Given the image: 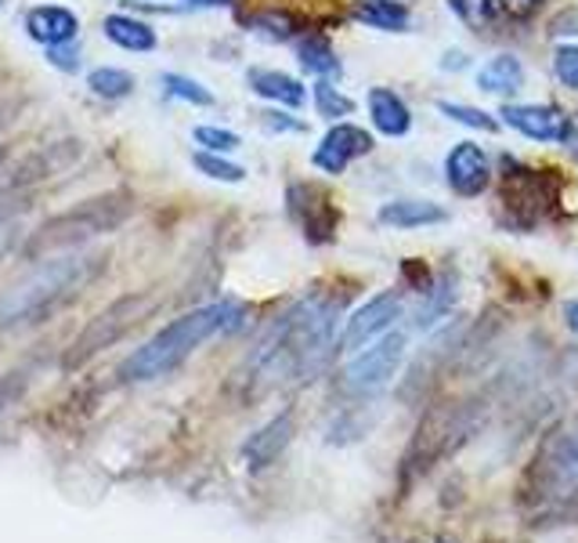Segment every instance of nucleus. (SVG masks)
<instances>
[{"label":"nucleus","instance_id":"nucleus-1","mask_svg":"<svg viewBox=\"0 0 578 543\" xmlns=\"http://www.w3.org/2000/svg\"><path fill=\"white\" fill-rule=\"evenodd\" d=\"M337 316H340V305L326 301V297H308V301H300L282 319V326L275 330L265 351H260V362L282 366V370L293 377L319 373L329 359V351H333Z\"/></svg>","mask_w":578,"mask_h":543},{"label":"nucleus","instance_id":"nucleus-2","mask_svg":"<svg viewBox=\"0 0 578 543\" xmlns=\"http://www.w3.org/2000/svg\"><path fill=\"white\" fill-rule=\"evenodd\" d=\"M239 316H242V308L236 301H217V305H206V308L188 311L182 319H174L167 330H159L153 341L145 348H137L134 356L123 362V380L163 377L167 370H174L177 362H185L203 341H210V337L239 326Z\"/></svg>","mask_w":578,"mask_h":543},{"label":"nucleus","instance_id":"nucleus-3","mask_svg":"<svg viewBox=\"0 0 578 543\" xmlns=\"http://www.w3.org/2000/svg\"><path fill=\"white\" fill-rule=\"evenodd\" d=\"M485 420V406L477 399H463V402H445L434 406L431 413L420 420L416 434H412L409 450L402 457V482H420L426 471H434L445 457H452L474 439V431Z\"/></svg>","mask_w":578,"mask_h":543},{"label":"nucleus","instance_id":"nucleus-4","mask_svg":"<svg viewBox=\"0 0 578 543\" xmlns=\"http://www.w3.org/2000/svg\"><path fill=\"white\" fill-rule=\"evenodd\" d=\"M102 268V257L94 254H69V257H51L40 268H33L19 287L0 301V322H16L25 316H37L40 308L54 305L59 297H69L80 283L91 279Z\"/></svg>","mask_w":578,"mask_h":543},{"label":"nucleus","instance_id":"nucleus-5","mask_svg":"<svg viewBox=\"0 0 578 543\" xmlns=\"http://www.w3.org/2000/svg\"><path fill=\"white\" fill-rule=\"evenodd\" d=\"M568 496H578V420L549 434L525 474V500L531 504H557Z\"/></svg>","mask_w":578,"mask_h":543},{"label":"nucleus","instance_id":"nucleus-6","mask_svg":"<svg viewBox=\"0 0 578 543\" xmlns=\"http://www.w3.org/2000/svg\"><path fill=\"white\" fill-rule=\"evenodd\" d=\"M127 214H131V196H123V193H109V196H99V199H84L76 211L54 217L51 225L40 228L37 247H51V243H69V239L99 236V233H105V228H116Z\"/></svg>","mask_w":578,"mask_h":543},{"label":"nucleus","instance_id":"nucleus-7","mask_svg":"<svg viewBox=\"0 0 578 543\" xmlns=\"http://www.w3.org/2000/svg\"><path fill=\"white\" fill-rule=\"evenodd\" d=\"M405 362V334L380 337L373 348H362L343 370V388L351 396H376L394 380L398 366Z\"/></svg>","mask_w":578,"mask_h":543},{"label":"nucleus","instance_id":"nucleus-8","mask_svg":"<svg viewBox=\"0 0 578 543\" xmlns=\"http://www.w3.org/2000/svg\"><path fill=\"white\" fill-rule=\"evenodd\" d=\"M402 316V297L398 294H380L373 297V301H365L362 308L354 311V316L348 319V326H343L340 334V348L351 351V356H358L369 341H376V337L383 330H391L394 319Z\"/></svg>","mask_w":578,"mask_h":543},{"label":"nucleus","instance_id":"nucleus-9","mask_svg":"<svg viewBox=\"0 0 578 543\" xmlns=\"http://www.w3.org/2000/svg\"><path fill=\"white\" fill-rule=\"evenodd\" d=\"M369 148H373V139H369L362 127L337 124L322 139V145L314 148V167L326 171V174H343L348 171V163L358 160V156H365Z\"/></svg>","mask_w":578,"mask_h":543},{"label":"nucleus","instance_id":"nucleus-10","mask_svg":"<svg viewBox=\"0 0 578 543\" xmlns=\"http://www.w3.org/2000/svg\"><path fill=\"white\" fill-rule=\"evenodd\" d=\"M445 174H448V185L456 188L460 196H481L485 193L488 178H492L485 148L474 145V142L456 145L445 160Z\"/></svg>","mask_w":578,"mask_h":543},{"label":"nucleus","instance_id":"nucleus-11","mask_svg":"<svg viewBox=\"0 0 578 543\" xmlns=\"http://www.w3.org/2000/svg\"><path fill=\"white\" fill-rule=\"evenodd\" d=\"M499 116L514 131H520L525 139H535V142H560L564 120H568V116H560V109H554V105H506Z\"/></svg>","mask_w":578,"mask_h":543},{"label":"nucleus","instance_id":"nucleus-12","mask_svg":"<svg viewBox=\"0 0 578 543\" xmlns=\"http://www.w3.org/2000/svg\"><path fill=\"white\" fill-rule=\"evenodd\" d=\"M25 33H30L37 44L62 48V44H73V40H76L80 19L69 8L44 4V8H33L30 16H25Z\"/></svg>","mask_w":578,"mask_h":543},{"label":"nucleus","instance_id":"nucleus-13","mask_svg":"<svg viewBox=\"0 0 578 543\" xmlns=\"http://www.w3.org/2000/svg\"><path fill=\"white\" fill-rule=\"evenodd\" d=\"M293 439V417L289 413H279L275 420H268L265 428H260L250 442H246V460H250V468H268L275 460L282 457V450Z\"/></svg>","mask_w":578,"mask_h":543},{"label":"nucleus","instance_id":"nucleus-14","mask_svg":"<svg viewBox=\"0 0 578 543\" xmlns=\"http://www.w3.org/2000/svg\"><path fill=\"white\" fill-rule=\"evenodd\" d=\"M380 225L388 228H423V225H437L445 222V211L431 199H394L380 207Z\"/></svg>","mask_w":578,"mask_h":543},{"label":"nucleus","instance_id":"nucleus-15","mask_svg":"<svg viewBox=\"0 0 578 543\" xmlns=\"http://www.w3.org/2000/svg\"><path fill=\"white\" fill-rule=\"evenodd\" d=\"M369 109H373V124L380 134H388V139H402V134L412 127V113L409 105L398 99L394 91L388 88H376L369 94Z\"/></svg>","mask_w":578,"mask_h":543},{"label":"nucleus","instance_id":"nucleus-16","mask_svg":"<svg viewBox=\"0 0 578 543\" xmlns=\"http://www.w3.org/2000/svg\"><path fill=\"white\" fill-rule=\"evenodd\" d=\"M520 84H525V65L517 62V54H495L477 73V88L488 94H517Z\"/></svg>","mask_w":578,"mask_h":543},{"label":"nucleus","instance_id":"nucleus-17","mask_svg":"<svg viewBox=\"0 0 578 543\" xmlns=\"http://www.w3.org/2000/svg\"><path fill=\"white\" fill-rule=\"evenodd\" d=\"M250 88L260 94V99H271V102H282L289 109H300L305 105V88L300 80H293L289 73H275V70H254L250 73Z\"/></svg>","mask_w":578,"mask_h":543},{"label":"nucleus","instance_id":"nucleus-18","mask_svg":"<svg viewBox=\"0 0 578 543\" xmlns=\"http://www.w3.org/2000/svg\"><path fill=\"white\" fill-rule=\"evenodd\" d=\"M354 19L373 25V30H388V33H402L409 25V8L398 4V0H365V4L354 8Z\"/></svg>","mask_w":578,"mask_h":543},{"label":"nucleus","instance_id":"nucleus-19","mask_svg":"<svg viewBox=\"0 0 578 543\" xmlns=\"http://www.w3.org/2000/svg\"><path fill=\"white\" fill-rule=\"evenodd\" d=\"M105 37L113 40L116 48H127V51H153L156 48V33L148 30L145 22H137L131 16H109L105 19Z\"/></svg>","mask_w":578,"mask_h":543},{"label":"nucleus","instance_id":"nucleus-20","mask_svg":"<svg viewBox=\"0 0 578 543\" xmlns=\"http://www.w3.org/2000/svg\"><path fill=\"white\" fill-rule=\"evenodd\" d=\"M87 88L94 94H102V99H127L134 91V76L127 70H113V65H105V70H94L87 76Z\"/></svg>","mask_w":578,"mask_h":543},{"label":"nucleus","instance_id":"nucleus-21","mask_svg":"<svg viewBox=\"0 0 578 543\" xmlns=\"http://www.w3.org/2000/svg\"><path fill=\"white\" fill-rule=\"evenodd\" d=\"M300 62H305V70L311 73H333L337 70V59H333V51H329V44L322 37H308V40H300Z\"/></svg>","mask_w":578,"mask_h":543},{"label":"nucleus","instance_id":"nucleus-22","mask_svg":"<svg viewBox=\"0 0 578 543\" xmlns=\"http://www.w3.org/2000/svg\"><path fill=\"white\" fill-rule=\"evenodd\" d=\"M437 113H445V116L456 120V124H466V127H474V131H495V127H499V124H495V116H488L485 109H477V105L437 102Z\"/></svg>","mask_w":578,"mask_h":543},{"label":"nucleus","instance_id":"nucleus-23","mask_svg":"<svg viewBox=\"0 0 578 543\" xmlns=\"http://www.w3.org/2000/svg\"><path fill=\"white\" fill-rule=\"evenodd\" d=\"M314 105H319V113L329 116V120H340V116H351L354 113V102L348 99V94H340L333 84H322L314 88Z\"/></svg>","mask_w":578,"mask_h":543},{"label":"nucleus","instance_id":"nucleus-24","mask_svg":"<svg viewBox=\"0 0 578 543\" xmlns=\"http://www.w3.org/2000/svg\"><path fill=\"white\" fill-rule=\"evenodd\" d=\"M452 8H456V16L474 25V30H485V25L495 19V11H499V0H452Z\"/></svg>","mask_w":578,"mask_h":543},{"label":"nucleus","instance_id":"nucleus-25","mask_svg":"<svg viewBox=\"0 0 578 543\" xmlns=\"http://www.w3.org/2000/svg\"><path fill=\"white\" fill-rule=\"evenodd\" d=\"M163 84H167V91L174 94V99H185V102H192V105H214V94L206 91L203 84H196L192 76L167 73V76H163Z\"/></svg>","mask_w":578,"mask_h":543},{"label":"nucleus","instance_id":"nucleus-26","mask_svg":"<svg viewBox=\"0 0 578 543\" xmlns=\"http://www.w3.org/2000/svg\"><path fill=\"white\" fill-rule=\"evenodd\" d=\"M196 167L206 174V178H217V182H242L246 171L236 167V163L221 160L217 153H196Z\"/></svg>","mask_w":578,"mask_h":543},{"label":"nucleus","instance_id":"nucleus-27","mask_svg":"<svg viewBox=\"0 0 578 543\" xmlns=\"http://www.w3.org/2000/svg\"><path fill=\"white\" fill-rule=\"evenodd\" d=\"M196 142L206 145V153H231V148H239V134L225 127H196Z\"/></svg>","mask_w":578,"mask_h":543},{"label":"nucleus","instance_id":"nucleus-28","mask_svg":"<svg viewBox=\"0 0 578 543\" xmlns=\"http://www.w3.org/2000/svg\"><path fill=\"white\" fill-rule=\"evenodd\" d=\"M554 73L564 88L578 91V48H557L554 54Z\"/></svg>","mask_w":578,"mask_h":543},{"label":"nucleus","instance_id":"nucleus-29","mask_svg":"<svg viewBox=\"0 0 578 543\" xmlns=\"http://www.w3.org/2000/svg\"><path fill=\"white\" fill-rule=\"evenodd\" d=\"M254 25L260 33H271V37H289L293 33V19L282 16V11H268V16H257Z\"/></svg>","mask_w":578,"mask_h":543},{"label":"nucleus","instance_id":"nucleus-30","mask_svg":"<svg viewBox=\"0 0 578 543\" xmlns=\"http://www.w3.org/2000/svg\"><path fill=\"white\" fill-rule=\"evenodd\" d=\"M499 4L510 11V16H517V19H525V16H531V11H539L546 0H499Z\"/></svg>","mask_w":578,"mask_h":543},{"label":"nucleus","instance_id":"nucleus-31","mask_svg":"<svg viewBox=\"0 0 578 543\" xmlns=\"http://www.w3.org/2000/svg\"><path fill=\"white\" fill-rule=\"evenodd\" d=\"M560 142L578 153V109H575V113H571L568 120H564V134H560Z\"/></svg>","mask_w":578,"mask_h":543},{"label":"nucleus","instance_id":"nucleus-32","mask_svg":"<svg viewBox=\"0 0 578 543\" xmlns=\"http://www.w3.org/2000/svg\"><path fill=\"white\" fill-rule=\"evenodd\" d=\"M51 65H62V70H76V54L69 51L65 44L62 48H51Z\"/></svg>","mask_w":578,"mask_h":543},{"label":"nucleus","instance_id":"nucleus-33","mask_svg":"<svg viewBox=\"0 0 578 543\" xmlns=\"http://www.w3.org/2000/svg\"><path fill=\"white\" fill-rule=\"evenodd\" d=\"M19 113V102H8V99H0V131H4L11 120H16Z\"/></svg>","mask_w":578,"mask_h":543},{"label":"nucleus","instance_id":"nucleus-34","mask_svg":"<svg viewBox=\"0 0 578 543\" xmlns=\"http://www.w3.org/2000/svg\"><path fill=\"white\" fill-rule=\"evenodd\" d=\"M564 319H568V326H571V330L578 334V297H575V301L568 305V311H564Z\"/></svg>","mask_w":578,"mask_h":543},{"label":"nucleus","instance_id":"nucleus-35","mask_svg":"<svg viewBox=\"0 0 578 543\" xmlns=\"http://www.w3.org/2000/svg\"><path fill=\"white\" fill-rule=\"evenodd\" d=\"M188 4H206V8H225L231 0H188Z\"/></svg>","mask_w":578,"mask_h":543},{"label":"nucleus","instance_id":"nucleus-36","mask_svg":"<svg viewBox=\"0 0 578 543\" xmlns=\"http://www.w3.org/2000/svg\"><path fill=\"white\" fill-rule=\"evenodd\" d=\"M0 163H4V148H0Z\"/></svg>","mask_w":578,"mask_h":543}]
</instances>
